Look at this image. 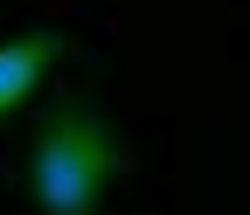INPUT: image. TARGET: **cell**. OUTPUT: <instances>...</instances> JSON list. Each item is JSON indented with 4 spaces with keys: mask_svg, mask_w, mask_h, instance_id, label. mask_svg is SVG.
Here are the masks:
<instances>
[{
    "mask_svg": "<svg viewBox=\"0 0 250 215\" xmlns=\"http://www.w3.org/2000/svg\"><path fill=\"white\" fill-rule=\"evenodd\" d=\"M125 167V139L90 90H62L28 139V195L42 215H98Z\"/></svg>",
    "mask_w": 250,
    "mask_h": 215,
    "instance_id": "obj_1",
    "label": "cell"
},
{
    "mask_svg": "<svg viewBox=\"0 0 250 215\" xmlns=\"http://www.w3.org/2000/svg\"><path fill=\"white\" fill-rule=\"evenodd\" d=\"M70 35L62 28H21V35H0V125L35 98V83L62 63Z\"/></svg>",
    "mask_w": 250,
    "mask_h": 215,
    "instance_id": "obj_2",
    "label": "cell"
}]
</instances>
